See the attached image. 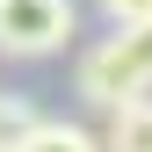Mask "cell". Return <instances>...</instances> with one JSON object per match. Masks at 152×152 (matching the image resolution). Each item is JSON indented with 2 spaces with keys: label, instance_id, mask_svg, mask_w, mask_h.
I'll use <instances>...</instances> for the list:
<instances>
[{
  "label": "cell",
  "instance_id": "cell-1",
  "mask_svg": "<svg viewBox=\"0 0 152 152\" xmlns=\"http://www.w3.org/2000/svg\"><path fill=\"white\" fill-rule=\"evenodd\" d=\"M80 29L72 0H0V51L7 58H58Z\"/></svg>",
  "mask_w": 152,
  "mask_h": 152
},
{
  "label": "cell",
  "instance_id": "cell-2",
  "mask_svg": "<svg viewBox=\"0 0 152 152\" xmlns=\"http://www.w3.org/2000/svg\"><path fill=\"white\" fill-rule=\"evenodd\" d=\"M72 94H80L87 109H102V116H109V109H123L130 94H145V87L130 80V65L116 58V36H94L80 58H72Z\"/></svg>",
  "mask_w": 152,
  "mask_h": 152
},
{
  "label": "cell",
  "instance_id": "cell-3",
  "mask_svg": "<svg viewBox=\"0 0 152 152\" xmlns=\"http://www.w3.org/2000/svg\"><path fill=\"white\" fill-rule=\"evenodd\" d=\"M94 145L102 152H152V94H130L123 109H109Z\"/></svg>",
  "mask_w": 152,
  "mask_h": 152
},
{
  "label": "cell",
  "instance_id": "cell-4",
  "mask_svg": "<svg viewBox=\"0 0 152 152\" xmlns=\"http://www.w3.org/2000/svg\"><path fill=\"white\" fill-rule=\"evenodd\" d=\"M15 152H102V145H94V130L65 123V116H36V123H29V138L15 145Z\"/></svg>",
  "mask_w": 152,
  "mask_h": 152
},
{
  "label": "cell",
  "instance_id": "cell-5",
  "mask_svg": "<svg viewBox=\"0 0 152 152\" xmlns=\"http://www.w3.org/2000/svg\"><path fill=\"white\" fill-rule=\"evenodd\" d=\"M109 36H116V58L130 65V80L152 94V22H123V29H109Z\"/></svg>",
  "mask_w": 152,
  "mask_h": 152
},
{
  "label": "cell",
  "instance_id": "cell-6",
  "mask_svg": "<svg viewBox=\"0 0 152 152\" xmlns=\"http://www.w3.org/2000/svg\"><path fill=\"white\" fill-rule=\"evenodd\" d=\"M36 116H44V109H36L29 94H0V152H15V145H22Z\"/></svg>",
  "mask_w": 152,
  "mask_h": 152
},
{
  "label": "cell",
  "instance_id": "cell-7",
  "mask_svg": "<svg viewBox=\"0 0 152 152\" xmlns=\"http://www.w3.org/2000/svg\"><path fill=\"white\" fill-rule=\"evenodd\" d=\"M102 15H109V29H123V22H152V0H102Z\"/></svg>",
  "mask_w": 152,
  "mask_h": 152
}]
</instances>
